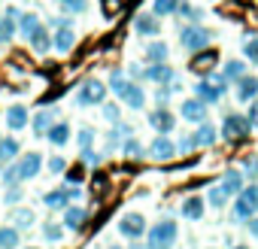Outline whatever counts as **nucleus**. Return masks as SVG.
<instances>
[{"instance_id":"obj_4","label":"nucleus","mask_w":258,"mask_h":249,"mask_svg":"<svg viewBox=\"0 0 258 249\" xmlns=\"http://www.w3.org/2000/svg\"><path fill=\"white\" fill-rule=\"evenodd\" d=\"M131 76H137V79H143V82H158V85H167V82H173V67H170L167 61H158V64H149L146 70L131 67Z\"/></svg>"},{"instance_id":"obj_42","label":"nucleus","mask_w":258,"mask_h":249,"mask_svg":"<svg viewBox=\"0 0 258 249\" xmlns=\"http://www.w3.org/2000/svg\"><path fill=\"white\" fill-rule=\"evenodd\" d=\"M103 118H106V121H112V125H115V121H118V118H121V109H118V106H115V103H103Z\"/></svg>"},{"instance_id":"obj_41","label":"nucleus","mask_w":258,"mask_h":249,"mask_svg":"<svg viewBox=\"0 0 258 249\" xmlns=\"http://www.w3.org/2000/svg\"><path fill=\"white\" fill-rule=\"evenodd\" d=\"M246 118H249V125H252V131H258V97L249 100V112H246Z\"/></svg>"},{"instance_id":"obj_49","label":"nucleus","mask_w":258,"mask_h":249,"mask_svg":"<svg viewBox=\"0 0 258 249\" xmlns=\"http://www.w3.org/2000/svg\"><path fill=\"white\" fill-rule=\"evenodd\" d=\"M19 201H22V189H16V185H13V189L7 192V204H19Z\"/></svg>"},{"instance_id":"obj_37","label":"nucleus","mask_w":258,"mask_h":249,"mask_svg":"<svg viewBox=\"0 0 258 249\" xmlns=\"http://www.w3.org/2000/svg\"><path fill=\"white\" fill-rule=\"evenodd\" d=\"M243 55H246L252 64H258V37H249V40L243 43Z\"/></svg>"},{"instance_id":"obj_29","label":"nucleus","mask_w":258,"mask_h":249,"mask_svg":"<svg viewBox=\"0 0 258 249\" xmlns=\"http://www.w3.org/2000/svg\"><path fill=\"white\" fill-rule=\"evenodd\" d=\"M195 137H198V146H213L216 143V128H213V125H207V121H201V128L195 131Z\"/></svg>"},{"instance_id":"obj_1","label":"nucleus","mask_w":258,"mask_h":249,"mask_svg":"<svg viewBox=\"0 0 258 249\" xmlns=\"http://www.w3.org/2000/svg\"><path fill=\"white\" fill-rule=\"evenodd\" d=\"M258 213V185H246L234 195V204H231V219L234 222H246L249 216Z\"/></svg>"},{"instance_id":"obj_18","label":"nucleus","mask_w":258,"mask_h":249,"mask_svg":"<svg viewBox=\"0 0 258 249\" xmlns=\"http://www.w3.org/2000/svg\"><path fill=\"white\" fill-rule=\"evenodd\" d=\"M46 140H49L52 146H67V143H70V125H67V121L52 125V128L46 131Z\"/></svg>"},{"instance_id":"obj_15","label":"nucleus","mask_w":258,"mask_h":249,"mask_svg":"<svg viewBox=\"0 0 258 249\" xmlns=\"http://www.w3.org/2000/svg\"><path fill=\"white\" fill-rule=\"evenodd\" d=\"M149 155L158 158V161H170V158L176 155V143L167 140V134H161V137H155V143L149 146Z\"/></svg>"},{"instance_id":"obj_10","label":"nucleus","mask_w":258,"mask_h":249,"mask_svg":"<svg viewBox=\"0 0 258 249\" xmlns=\"http://www.w3.org/2000/svg\"><path fill=\"white\" fill-rule=\"evenodd\" d=\"M179 115L185 118V121H207V103L201 100V97H191V100H182V106H179Z\"/></svg>"},{"instance_id":"obj_27","label":"nucleus","mask_w":258,"mask_h":249,"mask_svg":"<svg viewBox=\"0 0 258 249\" xmlns=\"http://www.w3.org/2000/svg\"><path fill=\"white\" fill-rule=\"evenodd\" d=\"M19 155V140H13V137H0V164H10L13 158Z\"/></svg>"},{"instance_id":"obj_40","label":"nucleus","mask_w":258,"mask_h":249,"mask_svg":"<svg viewBox=\"0 0 258 249\" xmlns=\"http://www.w3.org/2000/svg\"><path fill=\"white\" fill-rule=\"evenodd\" d=\"M58 4L64 10H70V13H85L88 10V0H58Z\"/></svg>"},{"instance_id":"obj_7","label":"nucleus","mask_w":258,"mask_h":249,"mask_svg":"<svg viewBox=\"0 0 258 249\" xmlns=\"http://www.w3.org/2000/svg\"><path fill=\"white\" fill-rule=\"evenodd\" d=\"M118 231L127 237V240H140L143 234H146V219H143V213H124L121 219H118Z\"/></svg>"},{"instance_id":"obj_43","label":"nucleus","mask_w":258,"mask_h":249,"mask_svg":"<svg viewBox=\"0 0 258 249\" xmlns=\"http://www.w3.org/2000/svg\"><path fill=\"white\" fill-rule=\"evenodd\" d=\"M191 149H198V137H195V134H185V137L179 140L176 152H191Z\"/></svg>"},{"instance_id":"obj_38","label":"nucleus","mask_w":258,"mask_h":249,"mask_svg":"<svg viewBox=\"0 0 258 249\" xmlns=\"http://www.w3.org/2000/svg\"><path fill=\"white\" fill-rule=\"evenodd\" d=\"M79 155H82V158H79V161H82V164H85V167H97V164H100V155H97V152H94V149H91V146H85V149H82V152H79Z\"/></svg>"},{"instance_id":"obj_52","label":"nucleus","mask_w":258,"mask_h":249,"mask_svg":"<svg viewBox=\"0 0 258 249\" xmlns=\"http://www.w3.org/2000/svg\"><path fill=\"white\" fill-rule=\"evenodd\" d=\"M255 170H258V161H255V158H252V161H249V164H246V173H249V176H255Z\"/></svg>"},{"instance_id":"obj_20","label":"nucleus","mask_w":258,"mask_h":249,"mask_svg":"<svg viewBox=\"0 0 258 249\" xmlns=\"http://www.w3.org/2000/svg\"><path fill=\"white\" fill-rule=\"evenodd\" d=\"M179 210H182V216H185V219L198 222V219L204 216V201H201L198 195H188V198L182 201V207H179Z\"/></svg>"},{"instance_id":"obj_25","label":"nucleus","mask_w":258,"mask_h":249,"mask_svg":"<svg viewBox=\"0 0 258 249\" xmlns=\"http://www.w3.org/2000/svg\"><path fill=\"white\" fill-rule=\"evenodd\" d=\"M243 179H246V176H243V170H228V173L222 176V189L234 198V195L243 189Z\"/></svg>"},{"instance_id":"obj_8","label":"nucleus","mask_w":258,"mask_h":249,"mask_svg":"<svg viewBox=\"0 0 258 249\" xmlns=\"http://www.w3.org/2000/svg\"><path fill=\"white\" fill-rule=\"evenodd\" d=\"M249 131H252V125H249V118H246V115H240V112H228V115H225V121H222V134H225V137H231V140L246 137Z\"/></svg>"},{"instance_id":"obj_34","label":"nucleus","mask_w":258,"mask_h":249,"mask_svg":"<svg viewBox=\"0 0 258 249\" xmlns=\"http://www.w3.org/2000/svg\"><path fill=\"white\" fill-rule=\"evenodd\" d=\"M176 4H179V0H155V4H152V13L161 19V16H173L176 13Z\"/></svg>"},{"instance_id":"obj_50","label":"nucleus","mask_w":258,"mask_h":249,"mask_svg":"<svg viewBox=\"0 0 258 249\" xmlns=\"http://www.w3.org/2000/svg\"><path fill=\"white\" fill-rule=\"evenodd\" d=\"M246 228H249V234H255V237H258V219H255V216H249V219H246Z\"/></svg>"},{"instance_id":"obj_26","label":"nucleus","mask_w":258,"mask_h":249,"mask_svg":"<svg viewBox=\"0 0 258 249\" xmlns=\"http://www.w3.org/2000/svg\"><path fill=\"white\" fill-rule=\"evenodd\" d=\"M31 125H34V134H37V137H46V131L52 128V109H40Z\"/></svg>"},{"instance_id":"obj_51","label":"nucleus","mask_w":258,"mask_h":249,"mask_svg":"<svg viewBox=\"0 0 258 249\" xmlns=\"http://www.w3.org/2000/svg\"><path fill=\"white\" fill-rule=\"evenodd\" d=\"M4 16H10V19H16V22H19V16H22V13H19L16 7H7V13H4Z\"/></svg>"},{"instance_id":"obj_14","label":"nucleus","mask_w":258,"mask_h":249,"mask_svg":"<svg viewBox=\"0 0 258 249\" xmlns=\"http://www.w3.org/2000/svg\"><path fill=\"white\" fill-rule=\"evenodd\" d=\"M149 125H152L158 134H170L173 125H176V118H173V112H167V109L161 106V109H152V112H149Z\"/></svg>"},{"instance_id":"obj_33","label":"nucleus","mask_w":258,"mask_h":249,"mask_svg":"<svg viewBox=\"0 0 258 249\" xmlns=\"http://www.w3.org/2000/svg\"><path fill=\"white\" fill-rule=\"evenodd\" d=\"M13 37H16V19L0 16V43H10Z\"/></svg>"},{"instance_id":"obj_5","label":"nucleus","mask_w":258,"mask_h":249,"mask_svg":"<svg viewBox=\"0 0 258 249\" xmlns=\"http://www.w3.org/2000/svg\"><path fill=\"white\" fill-rule=\"evenodd\" d=\"M103 97H106V85L100 79H85L79 85V91H76V103L79 106H100Z\"/></svg>"},{"instance_id":"obj_48","label":"nucleus","mask_w":258,"mask_h":249,"mask_svg":"<svg viewBox=\"0 0 258 249\" xmlns=\"http://www.w3.org/2000/svg\"><path fill=\"white\" fill-rule=\"evenodd\" d=\"M43 234H46L49 240H61L64 231H61V225H43Z\"/></svg>"},{"instance_id":"obj_45","label":"nucleus","mask_w":258,"mask_h":249,"mask_svg":"<svg viewBox=\"0 0 258 249\" xmlns=\"http://www.w3.org/2000/svg\"><path fill=\"white\" fill-rule=\"evenodd\" d=\"M118 10H121V0H103V16L106 19H112Z\"/></svg>"},{"instance_id":"obj_44","label":"nucleus","mask_w":258,"mask_h":249,"mask_svg":"<svg viewBox=\"0 0 258 249\" xmlns=\"http://www.w3.org/2000/svg\"><path fill=\"white\" fill-rule=\"evenodd\" d=\"M82 167H85V164L79 161L76 167H70V170H67V182H70V185H79V182H82Z\"/></svg>"},{"instance_id":"obj_6","label":"nucleus","mask_w":258,"mask_h":249,"mask_svg":"<svg viewBox=\"0 0 258 249\" xmlns=\"http://www.w3.org/2000/svg\"><path fill=\"white\" fill-rule=\"evenodd\" d=\"M149 231V246H173L176 243V222L173 219H161L155 228H146Z\"/></svg>"},{"instance_id":"obj_22","label":"nucleus","mask_w":258,"mask_h":249,"mask_svg":"<svg viewBox=\"0 0 258 249\" xmlns=\"http://www.w3.org/2000/svg\"><path fill=\"white\" fill-rule=\"evenodd\" d=\"M31 46H34V52H37V55H46V52L52 49V37H49V31H46L43 25L31 34Z\"/></svg>"},{"instance_id":"obj_30","label":"nucleus","mask_w":258,"mask_h":249,"mask_svg":"<svg viewBox=\"0 0 258 249\" xmlns=\"http://www.w3.org/2000/svg\"><path fill=\"white\" fill-rule=\"evenodd\" d=\"M121 152H124L127 158H143V152H146V149H143V143H140V140L131 134V137H124V143H121Z\"/></svg>"},{"instance_id":"obj_13","label":"nucleus","mask_w":258,"mask_h":249,"mask_svg":"<svg viewBox=\"0 0 258 249\" xmlns=\"http://www.w3.org/2000/svg\"><path fill=\"white\" fill-rule=\"evenodd\" d=\"M195 97H201L207 106H213V103H219V97H222V88L207 76V79H201V82H195Z\"/></svg>"},{"instance_id":"obj_19","label":"nucleus","mask_w":258,"mask_h":249,"mask_svg":"<svg viewBox=\"0 0 258 249\" xmlns=\"http://www.w3.org/2000/svg\"><path fill=\"white\" fill-rule=\"evenodd\" d=\"M85 219H88V213L82 207H64V228L67 231H79Z\"/></svg>"},{"instance_id":"obj_36","label":"nucleus","mask_w":258,"mask_h":249,"mask_svg":"<svg viewBox=\"0 0 258 249\" xmlns=\"http://www.w3.org/2000/svg\"><path fill=\"white\" fill-rule=\"evenodd\" d=\"M0 246L4 249L19 246V228H0Z\"/></svg>"},{"instance_id":"obj_9","label":"nucleus","mask_w":258,"mask_h":249,"mask_svg":"<svg viewBox=\"0 0 258 249\" xmlns=\"http://www.w3.org/2000/svg\"><path fill=\"white\" fill-rule=\"evenodd\" d=\"M134 31L140 37H155V34H161V22L155 13H140V16H134Z\"/></svg>"},{"instance_id":"obj_23","label":"nucleus","mask_w":258,"mask_h":249,"mask_svg":"<svg viewBox=\"0 0 258 249\" xmlns=\"http://www.w3.org/2000/svg\"><path fill=\"white\" fill-rule=\"evenodd\" d=\"M167 55H170V49H167V43H164V40H152V43L146 46V61H149V64L167 61Z\"/></svg>"},{"instance_id":"obj_32","label":"nucleus","mask_w":258,"mask_h":249,"mask_svg":"<svg viewBox=\"0 0 258 249\" xmlns=\"http://www.w3.org/2000/svg\"><path fill=\"white\" fill-rule=\"evenodd\" d=\"M176 13L185 19V22H201L204 19V13L198 10V7H191V4H185V0H179V4H176Z\"/></svg>"},{"instance_id":"obj_11","label":"nucleus","mask_w":258,"mask_h":249,"mask_svg":"<svg viewBox=\"0 0 258 249\" xmlns=\"http://www.w3.org/2000/svg\"><path fill=\"white\" fill-rule=\"evenodd\" d=\"M127 106H131V109H143L146 106V91L140 88V82H131V79H127V85L121 88V94H118Z\"/></svg>"},{"instance_id":"obj_28","label":"nucleus","mask_w":258,"mask_h":249,"mask_svg":"<svg viewBox=\"0 0 258 249\" xmlns=\"http://www.w3.org/2000/svg\"><path fill=\"white\" fill-rule=\"evenodd\" d=\"M243 73H246V61H237V58H234V61H228V64L222 67V76H225L228 82H237Z\"/></svg>"},{"instance_id":"obj_47","label":"nucleus","mask_w":258,"mask_h":249,"mask_svg":"<svg viewBox=\"0 0 258 249\" xmlns=\"http://www.w3.org/2000/svg\"><path fill=\"white\" fill-rule=\"evenodd\" d=\"M49 170L52 173H61V170H67V161L61 155H55V158H49Z\"/></svg>"},{"instance_id":"obj_3","label":"nucleus","mask_w":258,"mask_h":249,"mask_svg":"<svg viewBox=\"0 0 258 249\" xmlns=\"http://www.w3.org/2000/svg\"><path fill=\"white\" fill-rule=\"evenodd\" d=\"M40 167H43V158H40L37 152H28V155H22L19 164H13L4 176H7L10 185H16V182H22V179H34V176L40 173Z\"/></svg>"},{"instance_id":"obj_16","label":"nucleus","mask_w":258,"mask_h":249,"mask_svg":"<svg viewBox=\"0 0 258 249\" xmlns=\"http://www.w3.org/2000/svg\"><path fill=\"white\" fill-rule=\"evenodd\" d=\"M255 94H258V76L243 73V76L237 79V100H240V103H249Z\"/></svg>"},{"instance_id":"obj_12","label":"nucleus","mask_w":258,"mask_h":249,"mask_svg":"<svg viewBox=\"0 0 258 249\" xmlns=\"http://www.w3.org/2000/svg\"><path fill=\"white\" fill-rule=\"evenodd\" d=\"M52 46L61 52V55H67L73 46H76V34H73V28L67 25V22H61L58 25V31H55V37H52Z\"/></svg>"},{"instance_id":"obj_46","label":"nucleus","mask_w":258,"mask_h":249,"mask_svg":"<svg viewBox=\"0 0 258 249\" xmlns=\"http://www.w3.org/2000/svg\"><path fill=\"white\" fill-rule=\"evenodd\" d=\"M94 143V128H82L79 131V146L85 149V146H91Z\"/></svg>"},{"instance_id":"obj_24","label":"nucleus","mask_w":258,"mask_h":249,"mask_svg":"<svg viewBox=\"0 0 258 249\" xmlns=\"http://www.w3.org/2000/svg\"><path fill=\"white\" fill-rule=\"evenodd\" d=\"M43 204L49 210H64L70 204V195H67V189H55V192H46L43 195Z\"/></svg>"},{"instance_id":"obj_17","label":"nucleus","mask_w":258,"mask_h":249,"mask_svg":"<svg viewBox=\"0 0 258 249\" xmlns=\"http://www.w3.org/2000/svg\"><path fill=\"white\" fill-rule=\"evenodd\" d=\"M43 22H40V16H34V13H22L19 16V22H16V34L19 37H25V40H31V34L40 28Z\"/></svg>"},{"instance_id":"obj_35","label":"nucleus","mask_w":258,"mask_h":249,"mask_svg":"<svg viewBox=\"0 0 258 249\" xmlns=\"http://www.w3.org/2000/svg\"><path fill=\"white\" fill-rule=\"evenodd\" d=\"M213 67H216V52H213V55L204 52V55H198V58L191 61V70H198V73H201V70H213Z\"/></svg>"},{"instance_id":"obj_39","label":"nucleus","mask_w":258,"mask_h":249,"mask_svg":"<svg viewBox=\"0 0 258 249\" xmlns=\"http://www.w3.org/2000/svg\"><path fill=\"white\" fill-rule=\"evenodd\" d=\"M13 219H16V225H19V228H28V225H34V213H31V210H25V207H19Z\"/></svg>"},{"instance_id":"obj_21","label":"nucleus","mask_w":258,"mask_h":249,"mask_svg":"<svg viewBox=\"0 0 258 249\" xmlns=\"http://www.w3.org/2000/svg\"><path fill=\"white\" fill-rule=\"evenodd\" d=\"M28 121H31V115H28V109H25V106H10V112H7V125H10V131H22Z\"/></svg>"},{"instance_id":"obj_31","label":"nucleus","mask_w":258,"mask_h":249,"mask_svg":"<svg viewBox=\"0 0 258 249\" xmlns=\"http://www.w3.org/2000/svg\"><path fill=\"white\" fill-rule=\"evenodd\" d=\"M228 201H231V195H228V192L222 189V182H219V185H213V189H210V195H207V204H213V210L225 207Z\"/></svg>"},{"instance_id":"obj_2","label":"nucleus","mask_w":258,"mask_h":249,"mask_svg":"<svg viewBox=\"0 0 258 249\" xmlns=\"http://www.w3.org/2000/svg\"><path fill=\"white\" fill-rule=\"evenodd\" d=\"M179 43L188 49V52H204L210 43H213V31L198 25V22H188L182 31H179Z\"/></svg>"}]
</instances>
